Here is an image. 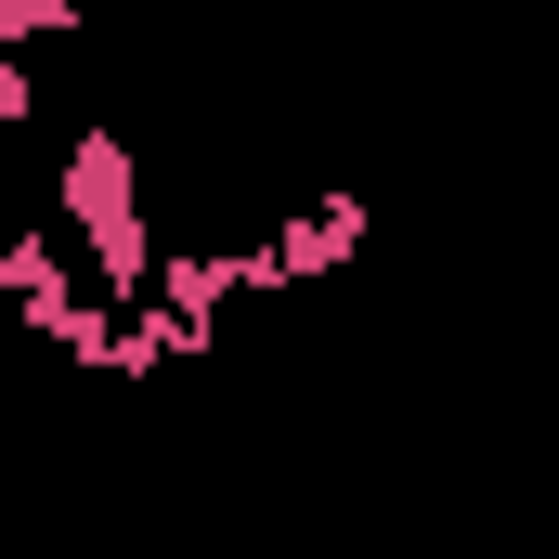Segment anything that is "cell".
Wrapping results in <instances>:
<instances>
[{
    "label": "cell",
    "instance_id": "obj_2",
    "mask_svg": "<svg viewBox=\"0 0 559 559\" xmlns=\"http://www.w3.org/2000/svg\"><path fill=\"white\" fill-rule=\"evenodd\" d=\"M0 312H13V325H39V338H52L66 365H92V378L118 365V312L92 299L79 248H66L52 222H13V235H0Z\"/></svg>",
    "mask_w": 559,
    "mask_h": 559
},
{
    "label": "cell",
    "instance_id": "obj_1",
    "mask_svg": "<svg viewBox=\"0 0 559 559\" xmlns=\"http://www.w3.org/2000/svg\"><path fill=\"white\" fill-rule=\"evenodd\" d=\"M52 235L79 248V274H92V299L118 325L156 312V235H143V169H131V131L118 118H79L66 182H52Z\"/></svg>",
    "mask_w": 559,
    "mask_h": 559
},
{
    "label": "cell",
    "instance_id": "obj_3",
    "mask_svg": "<svg viewBox=\"0 0 559 559\" xmlns=\"http://www.w3.org/2000/svg\"><path fill=\"white\" fill-rule=\"evenodd\" d=\"M365 248V209L352 195H299L274 235H261V261H274V286H299V274H325V261H352Z\"/></svg>",
    "mask_w": 559,
    "mask_h": 559
},
{
    "label": "cell",
    "instance_id": "obj_4",
    "mask_svg": "<svg viewBox=\"0 0 559 559\" xmlns=\"http://www.w3.org/2000/svg\"><path fill=\"white\" fill-rule=\"evenodd\" d=\"M0 235H13V222H0Z\"/></svg>",
    "mask_w": 559,
    "mask_h": 559
}]
</instances>
